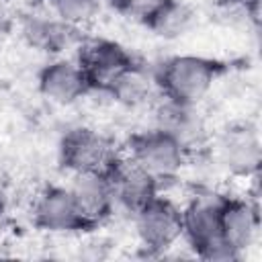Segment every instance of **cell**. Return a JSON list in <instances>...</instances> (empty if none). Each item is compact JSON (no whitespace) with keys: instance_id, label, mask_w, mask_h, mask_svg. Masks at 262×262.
<instances>
[{"instance_id":"30bf717a","label":"cell","mask_w":262,"mask_h":262,"mask_svg":"<svg viewBox=\"0 0 262 262\" xmlns=\"http://www.w3.org/2000/svg\"><path fill=\"white\" fill-rule=\"evenodd\" d=\"M37 88L39 92L55 104H74L90 90L88 78L78 61L57 57L47 61L37 74Z\"/></svg>"},{"instance_id":"8fae6325","label":"cell","mask_w":262,"mask_h":262,"mask_svg":"<svg viewBox=\"0 0 262 262\" xmlns=\"http://www.w3.org/2000/svg\"><path fill=\"white\" fill-rule=\"evenodd\" d=\"M219 213L225 242L244 256V252L254 246L260 231L258 207L242 196H219Z\"/></svg>"},{"instance_id":"4fadbf2b","label":"cell","mask_w":262,"mask_h":262,"mask_svg":"<svg viewBox=\"0 0 262 262\" xmlns=\"http://www.w3.org/2000/svg\"><path fill=\"white\" fill-rule=\"evenodd\" d=\"M156 127L172 133L176 139H180L184 143V147L188 151L194 145H199L205 137V125H203L201 117L196 115L194 106L178 104V102H172L166 98H162V102L156 108Z\"/></svg>"},{"instance_id":"9c48e42d","label":"cell","mask_w":262,"mask_h":262,"mask_svg":"<svg viewBox=\"0 0 262 262\" xmlns=\"http://www.w3.org/2000/svg\"><path fill=\"white\" fill-rule=\"evenodd\" d=\"M260 135L258 129L250 123L231 125L217 139V160L233 176H256L260 168Z\"/></svg>"},{"instance_id":"2e32d148","label":"cell","mask_w":262,"mask_h":262,"mask_svg":"<svg viewBox=\"0 0 262 262\" xmlns=\"http://www.w3.org/2000/svg\"><path fill=\"white\" fill-rule=\"evenodd\" d=\"M151 90H156L154 76L149 78L143 72V68L139 63H135L131 70H127L123 76L117 78V82L108 88L106 94L111 98H115L117 102H121V104L137 106V104L147 102V98L151 96Z\"/></svg>"},{"instance_id":"d6986e66","label":"cell","mask_w":262,"mask_h":262,"mask_svg":"<svg viewBox=\"0 0 262 262\" xmlns=\"http://www.w3.org/2000/svg\"><path fill=\"white\" fill-rule=\"evenodd\" d=\"M229 2H244V4H258V0H229Z\"/></svg>"},{"instance_id":"277c9868","label":"cell","mask_w":262,"mask_h":262,"mask_svg":"<svg viewBox=\"0 0 262 262\" xmlns=\"http://www.w3.org/2000/svg\"><path fill=\"white\" fill-rule=\"evenodd\" d=\"M59 162L70 174H106L121 151L90 127H72L59 139Z\"/></svg>"},{"instance_id":"8992f818","label":"cell","mask_w":262,"mask_h":262,"mask_svg":"<svg viewBox=\"0 0 262 262\" xmlns=\"http://www.w3.org/2000/svg\"><path fill=\"white\" fill-rule=\"evenodd\" d=\"M76 61L84 70L90 90L96 92H108V88L117 82L119 76H123L127 70H131L137 61L135 57L117 41L92 37L80 43Z\"/></svg>"},{"instance_id":"5b68a950","label":"cell","mask_w":262,"mask_h":262,"mask_svg":"<svg viewBox=\"0 0 262 262\" xmlns=\"http://www.w3.org/2000/svg\"><path fill=\"white\" fill-rule=\"evenodd\" d=\"M135 233L147 256H160L182 239V207L158 194L133 213Z\"/></svg>"},{"instance_id":"e0dca14e","label":"cell","mask_w":262,"mask_h":262,"mask_svg":"<svg viewBox=\"0 0 262 262\" xmlns=\"http://www.w3.org/2000/svg\"><path fill=\"white\" fill-rule=\"evenodd\" d=\"M49 2L53 8V14L61 23L74 29H80L82 25L92 20V16L98 10V0H49Z\"/></svg>"},{"instance_id":"9a60e30c","label":"cell","mask_w":262,"mask_h":262,"mask_svg":"<svg viewBox=\"0 0 262 262\" xmlns=\"http://www.w3.org/2000/svg\"><path fill=\"white\" fill-rule=\"evenodd\" d=\"M194 25V12L182 0H166V4L145 25L154 35L164 39H178L186 35Z\"/></svg>"},{"instance_id":"5bb4252c","label":"cell","mask_w":262,"mask_h":262,"mask_svg":"<svg viewBox=\"0 0 262 262\" xmlns=\"http://www.w3.org/2000/svg\"><path fill=\"white\" fill-rule=\"evenodd\" d=\"M78 29L61 23L57 16L47 18V16H27L23 23V37L27 39L29 45L47 51V53H59L66 47H70L76 41Z\"/></svg>"},{"instance_id":"52a82bcc","label":"cell","mask_w":262,"mask_h":262,"mask_svg":"<svg viewBox=\"0 0 262 262\" xmlns=\"http://www.w3.org/2000/svg\"><path fill=\"white\" fill-rule=\"evenodd\" d=\"M33 223L49 233H84L92 231L80 213L68 186H45L33 203Z\"/></svg>"},{"instance_id":"ac0fdd59","label":"cell","mask_w":262,"mask_h":262,"mask_svg":"<svg viewBox=\"0 0 262 262\" xmlns=\"http://www.w3.org/2000/svg\"><path fill=\"white\" fill-rule=\"evenodd\" d=\"M111 4L123 16L145 27L154 18V14L166 4V0H111Z\"/></svg>"},{"instance_id":"7c38bea8","label":"cell","mask_w":262,"mask_h":262,"mask_svg":"<svg viewBox=\"0 0 262 262\" xmlns=\"http://www.w3.org/2000/svg\"><path fill=\"white\" fill-rule=\"evenodd\" d=\"M68 188L92 229L100 227L115 213L117 203L106 174H72Z\"/></svg>"},{"instance_id":"3957f363","label":"cell","mask_w":262,"mask_h":262,"mask_svg":"<svg viewBox=\"0 0 262 262\" xmlns=\"http://www.w3.org/2000/svg\"><path fill=\"white\" fill-rule=\"evenodd\" d=\"M188 149L172 133L154 127L137 131L127 141V156L149 172L160 184L174 180L188 160Z\"/></svg>"},{"instance_id":"6da1fadb","label":"cell","mask_w":262,"mask_h":262,"mask_svg":"<svg viewBox=\"0 0 262 262\" xmlns=\"http://www.w3.org/2000/svg\"><path fill=\"white\" fill-rule=\"evenodd\" d=\"M225 72V63L205 55H172L154 72L156 90L162 98L196 106Z\"/></svg>"},{"instance_id":"ffe728a7","label":"cell","mask_w":262,"mask_h":262,"mask_svg":"<svg viewBox=\"0 0 262 262\" xmlns=\"http://www.w3.org/2000/svg\"><path fill=\"white\" fill-rule=\"evenodd\" d=\"M0 33H2V20H0Z\"/></svg>"},{"instance_id":"7a4b0ae2","label":"cell","mask_w":262,"mask_h":262,"mask_svg":"<svg viewBox=\"0 0 262 262\" xmlns=\"http://www.w3.org/2000/svg\"><path fill=\"white\" fill-rule=\"evenodd\" d=\"M182 239H186L194 256L209 262H231L242 258L223 237L219 196H194L182 207Z\"/></svg>"},{"instance_id":"ba28073f","label":"cell","mask_w":262,"mask_h":262,"mask_svg":"<svg viewBox=\"0 0 262 262\" xmlns=\"http://www.w3.org/2000/svg\"><path fill=\"white\" fill-rule=\"evenodd\" d=\"M106 178L115 203L131 215L160 194V182L139 164H135L127 154H121L115 160L106 172Z\"/></svg>"}]
</instances>
